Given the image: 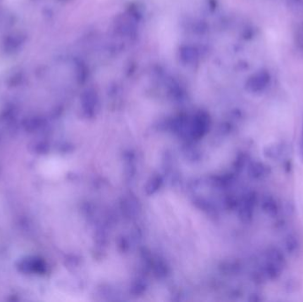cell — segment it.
<instances>
[{
    "label": "cell",
    "mask_w": 303,
    "mask_h": 302,
    "mask_svg": "<svg viewBox=\"0 0 303 302\" xmlns=\"http://www.w3.org/2000/svg\"><path fill=\"white\" fill-rule=\"evenodd\" d=\"M299 154H300V159L303 161V122L300 129V139H299Z\"/></svg>",
    "instance_id": "6da1fadb"
}]
</instances>
